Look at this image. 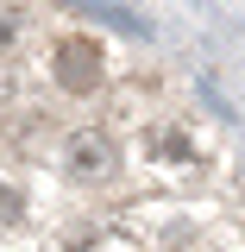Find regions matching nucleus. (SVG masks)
Wrapping results in <instances>:
<instances>
[{
  "instance_id": "1",
  "label": "nucleus",
  "mask_w": 245,
  "mask_h": 252,
  "mask_svg": "<svg viewBox=\"0 0 245 252\" xmlns=\"http://www.w3.org/2000/svg\"><path fill=\"white\" fill-rule=\"evenodd\" d=\"M57 82L69 94H94L101 89V44L94 38H63L57 44Z\"/></svg>"
},
{
  "instance_id": "2",
  "label": "nucleus",
  "mask_w": 245,
  "mask_h": 252,
  "mask_svg": "<svg viewBox=\"0 0 245 252\" xmlns=\"http://www.w3.org/2000/svg\"><path fill=\"white\" fill-rule=\"evenodd\" d=\"M69 170L76 177H107L113 170V139L107 132H76L69 139Z\"/></svg>"
},
{
  "instance_id": "3",
  "label": "nucleus",
  "mask_w": 245,
  "mask_h": 252,
  "mask_svg": "<svg viewBox=\"0 0 245 252\" xmlns=\"http://www.w3.org/2000/svg\"><path fill=\"white\" fill-rule=\"evenodd\" d=\"M6 44H13V19L0 13V51H6Z\"/></svg>"
}]
</instances>
